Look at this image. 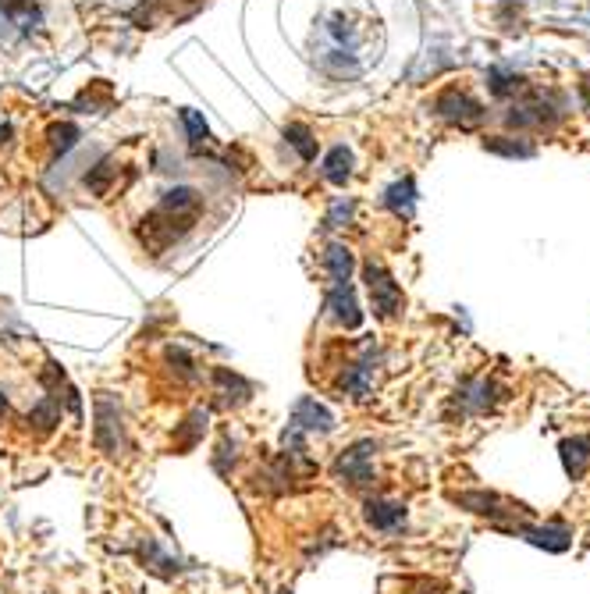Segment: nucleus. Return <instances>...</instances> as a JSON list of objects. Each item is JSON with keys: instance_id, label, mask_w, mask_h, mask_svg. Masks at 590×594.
<instances>
[{"instance_id": "obj_1", "label": "nucleus", "mask_w": 590, "mask_h": 594, "mask_svg": "<svg viewBox=\"0 0 590 594\" xmlns=\"http://www.w3.org/2000/svg\"><path fill=\"white\" fill-rule=\"evenodd\" d=\"M93 441L103 456L117 459L125 449H128V438H125V416H121V402L110 396V392H97L93 396Z\"/></svg>"}, {"instance_id": "obj_2", "label": "nucleus", "mask_w": 590, "mask_h": 594, "mask_svg": "<svg viewBox=\"0 0 590 594\" xmlns=\"http://www.w3.org/2000/svg\"><path fill=\"white\" fill-rule=\"evenodd\" d=\"M374 452H377V445L370 438L342 449L334 467H331L334 481H342L345 488H370L374 485Z\"/></svg>"}, {"instance_id": "obj_3", "label": "nucleus", "mask_w": 590, "mask_h": 594, "mask_svg": "<svg viewBox=\"0 0 590 594\" xmlns=\"http://www.w3.org/2000/svg\"><path fill=\"white\" fill-rule=\"evenodd\" d=\"M363 278H367V293H370V302H374V313L381 317V320H392L398 317V310H402V289H398V282H395L392 275L381 267V264H367L363 267Z\"/></svg>"}, {"instance_id": "obj_4", "label": "nucleus", "mask_w": 590, "mask_h": 594, "mask_svg": "<svg viewBox=\"0 0 590 594\" xmlns=\"http://www.w3.org/2000/svg\"><path fill=\"white\" fill-rule=\"evenodd\" d=\"M289 431L295 434H331L334 431V413L324 406V402H317V398L302 396L295 398L292 406V416H289Z\"/></svg>"}, {"instance_id": "obj_5", "label": "nucleus", "mask_w": 590, "mask_h": 594, "mask_svg": "<svg viewBox=\"0 0 590 594\" xmlns=\"http://www.w3.org/2000/svg\"><path fill=\"white\" fill-rule=\"evenodd\" d=\"M434 110H438L445 121L459 125V128H473V125L484 121V107L470 97V93H463V90H448V93H441V97L434 100Z\"/></svg>"}, {"instance_id": "obj_6", "label": "nucleus", "mask_w": 590, "mask_h": 594, "mask_svg": "<svg viewBox=\"0 0 590 594\" xmlns=\"http://www.w3.org/2000/svg\"><path fill=\"white\" fill-rule=\"evenodd\" d=\"M548 100H551V93H534L523 103H516L508 110V125H516V128H548V125H555L562 118V110L551 107Z\"/></svg>"}, {"instance_id": "obj_7", "label": "nucleus", "mask_w": 590, "mask_h": 594, "mask_svg": "<svg viewBox=\"0 0 590 594\" xmlns=\"http://www.w3.org/2000/svg\"><path fill=\"white\" fill-rule=\"evenodd\" d=\"M405 516H409L405 502H395V498H367V502H363V520H367V527L377 530V534H395V530H402V527H405Z\"/></svg>"}, {"instance_id": "obj_8", "label": "nucleus", "mask_w": 590, "mask_h": 594, "mask_svg": "<svg viewBox=\"0 0 590 594\" xmlns=\"http://www.w3.org/2000/svg\"><path fill=\"white\" fill-rule=\"evenodd\" d=\"M374 363H377V353H374V345H367V349H363V356L342 371V381H338V385H342V392H345V396H352V398H360V402H363V398H370V389H374V371H377Z\"/></svg>"}, {"instance_id": "obj_9", "label": "nucleus", "mask_w": 590, "mask_h": 594, "mask_svg": "<svg viewBox=\"0 0 590 594\" xmlns=\"http://www.w3.org/2000/svg\"><path fill=\"white\" fill-rule=\"evenodd\" d=\"M324 306H327V313H331L342 328H349V331H356V328L363 324V310H360V302H356L352 285H331Z\"/></svg>"}, {"instance_id": "obj_10", "label": "nucleus", "mask_w": 590, "mask_h": 594, "mask_svg": "<svg viewBox=\"0 0 590 594\" xmlns=\"http://www.w3.org/2000/svg\"><path fill=\"white\" fill-rule=\"evenodd\" d=\"M456 402L463 413H488L494 402H498V385L491 378H470L459 385L456 392Z\"/></svg>"}, {"instance_id": "obj_11", "label": "nucleus", "mask_w": 590, "mask_h": 594, "mask_svg": "<svg viewBox=\"0 0 590 594\" xmlns=\"http://www.w3.org/2000/svg\"><path fill=\"white\" fill-rule=\"evenodd\" d=\"M512 530H516L519 537H526L530 545L548 548V552H566V548L573 545V530L562 527V523H548V527H523V523H516Z\"/></svg>"}, {"instance_id": "obj_12", "label": "nucleus", "mask_w": 590, "mask_h": 594, "mask_svg": "<svg viewBox=\"0 0 590 594\" xmlns=\"http://www.w3.org/2000/svg\"><path fill=\"white\" fill-rule=\"evenodd\" d=\"M452 502H459L463 509L470 512H481V516H491L494 523H505V520H516L523 509L519 505H508V509H498L501 498L491 495V492H463V495H452Z\"/></svg>"}, {"instance_id": "obj_13", "label": "nucleus", "mask_w": 590, "mask_h": 594, "mask_svg": "<svg viewBox=\"0 0 590 594\" xmlns=\"http://www.w3.org/2000/svg\"><path fill=\"white\" fill-rule=\"evenodd\" d=\"M213 385H217V396H221L224 406H242V402H249V396H253V385L246 378H239L235 371H228V367H217L213 371Z\"/></svg>"}, {"instance_id": "obj_14", "label": "nucleus", "mask_w": 590, "mask_h": 594, "mask_svg": "<svg viewBox=\"0 0 590 594\" xmlns=\"http://www.w3.org/2000/svg\"><path fill=\"white\" fill-rule=\"evenodd\" d=\"M562 467L573 481H580L590 467V434L584 438H566L562 441Z\"/></svg>"}, {"instance_id": "obj_15", "label": "nucleus", "mask_w": 590, "mask_h": 594, "mask_svg": "<svg viewBox=\"0 0 590 594\" xmlns=\"http://www.w3.org/2000/svg\"><path fill=\"white\" fill-rule=\"evenodd\" d=\"M324 267L331 275V285H349L352 282V253L342 242H331L324 253Z\"/></svg>"}, {"instance_id": "obj_16", "label": "nucleus", "mask_w": 590, "mask_h": 594, "mask_svg": "<svg viewBox=\"0 0 590 594\" xmlns=\"http://www.w3.org/2000/svg\"><path fill=\"white\" fill-rule=\"evenodd\" d=\"M29 424L36 431H54L61 424V398L54 396H43L32 409H29Z\"/></svg>"}, {"instance_id": "obj_17", "label": "nucleus", "mask_w": 590, "mask_h": 594, "mask_svg": "<svg viewBox=\"0 0 590 594\" xmlns=\"http://www.w3.org/2000/svg\"><path fill=\"white\" fill-rule=\"evenodd\" d=\"M349 175H352V153H349L345 146H334V150L327 153V161H324V179L334 182V186H345Z\"/></svg>"}, {"instance_id": "obj_18", "label": "nucleus", "mask_w": 590, "mask_h": 594, "mask_svg": "<svg viewBox=\"0 0 590 594\" xmlns=\"http://www.w3.org/2000/svg\"><path fill=\"white\" fill-rule=\"evenodd\" d=\"M385 203L392 206L398 217H409V214H412V203H416V186H412V179L395 182L392 189H388V197H385Z\"/></svg>"}, {"instance_id": "obj_19", "label": "nucleus", "mask_w": 590, "mask_h": 594, "mask_svg": "<svg viewBox=\"0 0 590 594\" xmlns=\"http://www.w3.org/2000/svg\"><path fill=\"white\" fill-rule=\"evenodd\" d=\"M206 409H193L189 413V420H186V427H182V434H178V449L182 452H189V449H196L199 445V438L206 434Z\"/></svg>"}, {"instance_id": "obj_20", "label": "nucleus", "mask_w": 590, "mask_h": 594, "mask_svg": "<svg viewBox=\"0 0 590 594\" xmlns=\"http://www.w3.org/2000/svg\"><path fill=\"white\" fill-rule=\"evenodd\" d=\"M285 139L299 150L302 161H313V157H317V139H313V132H309L306 125H289V128H285Z\"/></svg>"}, {"instance_id": "obj_21", "label": "nucleus", "mask_w": 590, "mask_h": 594, "mask_svg": "<svg viewBox=\"0 0 590 594\" xmlns=\"http://www.w3.org/2000/svg\"><path fill=\"white\" fill-rule=\"evenodd\" d=\"M488 83H491L494 97H508V93H516V90L523 86V79H519V75L501 72V68H491V72H488Z\"/></svg>"}, {"instance_id": "obj_22", "label": "nucleus", "mask_w": 590, "mask_h": 594, "mask_svg": "<svg viewBox=\"0 0 590 594\" xmlns=\"http://www.w3.org/2000/svg\"><path fill=\"white\" fill-rule=\"evenodd\" d=\"M110 179H114V164L103 161V164H97V168L86 175V189H90L93 197H103V193L110 189Z\"/></svg>"}, {"instance_id": "obj_23", "label": "nucleus", "mask_w": 590, "mask_h": 594, "mask_svg": "<svg viewBox=\"0 0 590 594\" xmlns=\"http://www.w3.org/2000/svg\"><path fill=\"white\" fill-rule=\"evenodd\" d=\"M491 153H505V157H534V146L530 143H505V139H488L484 143Z\"/></svg>"}, {"instance_id": "obj_24", "label": "nucleus", "mask_w": 590, "mask_h": 594, "mask_svg": "<svg viewBox=\"0 0 590 594\" xmlns=\"http://www.w3.org/2000/svg\"><path fill=\"white\" fill-rule=\"evenodd\" d=\"M182 121H186V128H189V143H193V146L206 143V121L199 118L196 110H182Z\"/></svg>"}, {"instance_id": "obj_25", "label": "nucleus", "mask_w": 590, "mask_h": 594, "mask_svg": "<svg viewBox=\"0 0 590 594\" xmlns=\"http://www.w3.org/2000/svg\"><path fill=\"white\" fill-rule=\"evenodd\" d=\"M50 135H54V146H57L61 153H65V150H72V146H75V139H79L75 125H57V128H54Z\"/></svg>"}, {"instance_id": "obj_26", "label": "nucleus", "mask_w": 590, "mask_h": 594, "mask_svg": "<svg viewBox=\"0 0 590 594\" xmlns=\"http://www.w3.org/2000/svg\"><path fill=\"white\" fill-rule=\"evenodd\" d=\"M349 217H352V203H342V199H338V203L331 206V214H327L324 224H327V228H345Z\"/></svg>"}, {"instance_id": "obj_27", "label": "nucleus", "mask_w": 590, "mask_h": 594, "mask_svg": "<svg viewBox=\"0 0 590 594\" xmlns=\"http://www.w3.org/2000/svg\"><path fill=\"white\" fill-rule=\"evenodd\" d=\"M580 97H584V103H587V110H590V79L580 83Z\"/></svg>"}, {"instance_id": "obj_28", "label": "nucleus", "mask_w": 590, "mask_h": 594, "mask_svg": "<svg viewBox=\"0 0 590 594\" xmlns=\"http://www.w3.org/2000/svg\"><path fill=\"white\" fill-rule=\"evenodd\" d=\"M7 413V398H4V392H0V416Z\"/></svg>"}, {"instance_id": "obj_29", "label": "nucleus", "mask_w": 590, "mask_h": 594, "mask_svg": "<svg viewBox=\"0 0 590 594\" xmlns=\"http://www.w3.org/2000/svg\"><path fill=\"white\" fill-rule=\"evenodd\" d=\"M282 594H292V591H282Z\"/></svg>"}]
</instances>
